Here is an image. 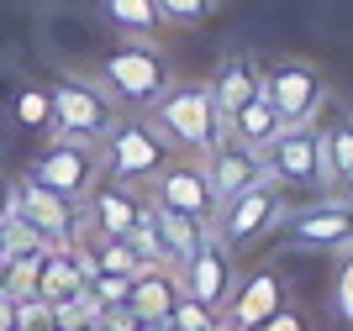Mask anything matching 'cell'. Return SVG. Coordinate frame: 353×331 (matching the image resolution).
<instances>
[{"label":"cell","instance_id":"obj_1","mask_svg":"<svg viewBox=\"0 0 353 331\" xmlns=\"http://www.w3.org/2000/svg\"><path fill=\"white\" fill-rule=\"evenodd\" d=\"M148 111H153V131L163 142L185 147L195 158H211L227 142V121H221L216 100H211V85H174V89H163Z\"/></svg>","mask_w":353,"mask_h":331},{"label":"cell","instance_id":"obj_2","mask_svg":"<svg viewBox=\"0 0 353 331\" xmlns=\"http://www.w3.org/2000/svg\"><path fill=\"white\" fill-rule=\"evenodd\" d=\"M101 169H105V153H101L95 137H59L53 147H43L32 158L27 179L59 189L63 200H85L90 189H95V179H101Z\"/></svg>","mask_w":353,"mask_h":331},{"label":"cell","instance_id":"obj_3","mask_svg":"<svg viewBox=\"0 0 353 331\" xmlns=\"http://www.w3.org/2000/svg\"><path fill=\"white\" fill-rule=\"evenodd\" d=\"M101 79H105V89L121 95L127 105H153L163 89H169V69H163L153 37H132V43L111 47L105 63H101Z\"/></svg>","mask_w":353,"mask_h":331},{"label":"cell","instance_id":"obj_4","mask_svg":"<svg viewBox=\"0 0 353 331\" xmlns=\"http://www.w3.org/2000/svg\"><path fill=\"white\" fill-rule=\"evenodd\" d=\"M48 105H53V127L63 137H105L117 127V111L105 100V89L79 79V74H59V85L48 89Z\"/></svg>","mask_w":353,"mask_h":331},{"label":"cell","instance_id":"obj_5","mask_svg":"<svg viewBox=\"0 0 353 331\" xmlns=\"http://www.w3.org/2000/svg\"><path fill=\"white\" fill-rule=\"evenodd\" d=\"M16 216L27 221L48 247L79 242V200H63L59 189L37 184V179H21V184H16Z\"/></svg>","mask_w":353,"mask_h":331},{"label":"cell","instance_id":"obj_6","mask_svg":"<svg viewBox=\"0 0 353 331\" xmlns=\"http://www.w3.org/2000/svg\"><path fill=\"white\" fill-rule=\"evenodd\" d=\"M285 216V200L269 189V179L264 184H253V189H243V195H232V200H221L216 205V237H221V247H243V242H253V237H264L274 221Z\"/></svg>","mask_w":353,"mask_h":331},{"label":"cell","instance_id":"obj_7","mask_svg":"<svg viewBox=\"0 0 353 331\" xmlns=\"http://www.w3.org/2000/svg\"><path fill=\"white\" fill-rule=\"evenodd\" d=\"M264 95L280 116V127H306L316 116V105H322V74L311 63H301V58H285L264 74Z\"/></svg>","mask_w":353,"mask_h":331},{"label":"cell","instance_id":"obj_8","mask_svg":"<svg viewBox=\"0 0 353 331\" xmlns=\"http://www.w3.org/2000/svg\"><path fill=\"white\" fill-rule=\"evenodd\" d=\"M153 205L179 211V216L211 226V216H216V189H211V179H206V163H163V169L153 173Z\"/></svg>","mask_w":353,"mask_h":331},{"label":"cell","instance_id":"obj_9","mask_svg":"<svg viewBox=\"0 0 353 331\" xmlns=\"http://www.w3.org/2000/svg\"><path fill=\"white\" fill-rule=\"evenodd\" d=\"M163 169V137L148 121H121L111 127V142H105V173L132 184V179H148V173Z\"/></svg>","mask_w":353,"mask_h":331},{"label":"cell","instance_id":"obj_10","mask_svg":"<svg viewBox=\"0 0 353 331\" xmlns=\"http://www.w3.org/2000/svg\"><path fill=\"white\" fill-rule=\"evenodd\" d=\"M206 179H211L216 205H221V200H232V195H243V189L264 184L269 169H264V153H259V147H243V142H232V137H227V142L206 158Z\"/></svg>","mask_w":353,"mask_h":331},{"label":"cell","instance_id":"obj_11","mask_svg":"<svg viewBox=\"0 0 353 331\" xmlns=\"http://www.w3.org/2000/svg\"><path fill=\"white\" fill-rule=\"evenodd\" d=\"M259 153H269L264 169L274 173V179H285V184H295V189L316 184V131H311V121L306 127H280V137L269 147H259Z\"/></svg>","mask_w":353,"mask_h":331},{"label":"cell","instance_id":"obj_12","mask_svg":"<svg viewBox=\"0 0 353 331\" xmlns=\"http://www.w3.org/2000/svg\"><path fill=\"white\" fill-rule=\"evenodd\" d=\"M185 295L201 300L206 310H221V300L232 295V258H227V247H221L216 231H206L201 253H195L190 268H185Z\"/></svg>","mask_w":353,"mask_h":331},{"label":"cell","instance_id":"obj_13","mask_svg":"<svg viewBox=\"0 0 353 331\" xmlns=\"http://www.w3.org/2000/svg\"><path fill=\"white\" fill-rule=\"evenodd\" d=\"M148 211H153V231H159V247H163V268H174V274H185L190 268V258L201 253V242H206V231L201 221L179 216V211H163V205L148 200Z\"/></svg>","mask_w":353,"mask_h":331},{"label":"cell","instance_id":"obj_14","mask_svg":"<svg viewBox=\"0 0 353 331\" xmlns=\"http://www.w3.org/2000/svg\"><path fill=\"white\" fill-rule=\"evenodd\" d=\"M259 89H264V69H259L248 53H232V58L216 69V79H211V100H216L221 121H227L232 111H243Z\"/></svg>","mask_w":353,"mask_h":331},{"label":"cell","instance_id":"obj_15","mask_svg":"<svg viewBox=\"0 0 353 331\" xmlns=\"http://www.w3.org/2000/svg\"><path fill=\"white\" fill-rule=\"evenodd\" d=\"M179 295H185V284H179L174 268H143V274L132 279L127 305H132L148 326H159V321H169V310L179 305Z\"/></svg>","mask_w":353,"mask_h":331},{"label":"cell","instance_id":"obj_16","mask_svg":"<svg viewBox=\"0 0 353 331\" xmlns=\"http://www.w3.org/2000/svg\"><path fill=\"white\" fill-rule=\"evenodd\" d=\"M353 237V211L348 205H316V211H301L290 221V242L295 247H338Z\"/></svg>","mask_w":353,"mask_h":331},{"label":"cell","instance_id":"obj_17","mask_svg":"<svg viewBox=\"0 0 353 331\" xmlns=\"http://www.w3.org/2000/svg\"><path fill=\"white\" fill-rule=\"evenodd\" d=\"M285 305V284L274 274H248L243 284H237L232 295V326L237 331H253L259 321H269L274 310Z\"/></svg>","mask_w":353,"mask_h":331},{"label":"cell","instance_id":"obj_18","mask_svg":"<svg viewBox=\"0 0 353 331\" xmlns=\"http://www.w3.org/2000/svg\"><path fill=\"white\" fill-rule=\"evenodd\" d=\"M90 200H95V231H105V237H127V226H132L137 211H143V200L132 195V184H121V179L95 184Z\"/></svg>","mask_w":353,"mask_h":331},{"label":"cell","instance_id":"obj_19","mask_svg":"<svg viewBox=\"0 0 353 331\" xmlns=\"http://www.w3.org/2000/svg\"><path fill=\"white\" fill-rule=\"evenodd\" d=\"M227 137H237L243 147H269L274 137H280V116H274V105H269L264 89H259L243 111L227 116Z\"/></svg>","mask_w":353,"mask_h":331},{"label":"cell","instance_id":"obj_20","mask_svg":"<svg viewBox=\"0 0 353 331\" xmlns=\"http://www.w3.org/2000/svg\"><path fill=\"white\" fill-rule=\"evenodd\" d=\"M74 295H85V274L74 268L69 247H48L43 279H37V300H43V305H59V300H74Z\"/></svg>","mask_w":353,"mask_h":331},{"label":"cell","instance_id":"obj_21","mask_svg":"<svg viewBox=\"0 0 353 331\" xmlns=\"http://www.w3.org/2000/svg\"><path fill=\"white\" fill-rule=\"evenodd\" d=\"M105 16H111V27L127 32V37H153V32L163 27L159 0H105Z\"/></svg>","mask_w":353,"mask_h":331},{"label":"cell","instance_id":"obj_22","mask_svg":"<svg viewBox=\"0 0 353 331\" xmlns=\"http://www.w3.org/2000/svg\"><path fill=\"white\" fill-rule=\"evenodd\" d=\"M85 295L95 300V310H117V305H127V295H132V274H111V268H101V274L85 284Z\"/></svg>","mask_w":353,"mask_h":331},{"label":"cell","instance_id":"obj_23","mask_svg":"<svg viewBox=\"0 0 353 331\" xmlns=\"http://www.w3.org/2000/svg\"><path fill=\"white\" fill-rule=\"evenodd\" d=\"M216 310H206L201 300H190V295H179V305L169 310V331H216Z\"/></svg>","mask_w":353,"mask_h":331},{"label":"cell","instance_id":"obj_24","mask_svg":"<svg viewBox=\"0 0 353 331\" xmlns=\"http://www.w3.org/2000/svg\"><path fill=\"white\" fill-rule=\"evenodd\" d=\"M16 121H21V127H32V131L53 127V105H48V89H21V95H16Z\"/></svg>","mask_w":353,"mask_h":331},{"label":"cell","instance_id":"obj_25","mask_svg":"<svg viewBox=\"0 0 353 331\" xmlns=\"http://www.w3.org/2000/svg\"><path fill=\"white\" fill-rule=\"evenodd\" d=\"M211 11H216V0H159V16L174 27H201Z\"/></svg>","mask_w":353,"mask_h":331},{"label":"cell","instance_id":"obj_26","mask_svg":"<svg viewBox=\"0 0 353 331\" xmlns=\"http://www.w3.org/2000/svg\"><path fill=\"white\" fill-rule=\"evenodd\" d=\"M338 316L353 326V258L343 263V274H338Z\"/></svg>","mask_w":353,"mask_h":331},{"label":"cell","instance_id":"obj_27","mask_svg":"<svg viewBox=\"0 0 353 331\" xmlns=\"http://www.w3.org/2000/svg\"><path fill=\"white\" fill-rule=\"evenodd\" d=\"M253 331H306V321L295 316L290 305H280L274 316H269V321H259V326H253Z\"/></svg>","mask_w":353,"mask_h":331},{"label":"cell","instance_id":"obj_28","mask_svg":"<svg viewBox=\"0 0 353 331\" xmlns=\"http://www.w3.org/2000/svg\"><path fill=\"white\" fill-rule=\"evenodd\" d=\"M11 216H16V179H6V173H0V226H6Z\"/></svg>","mask_w":353,"mask_h":331},{"label":"cell","instance_id":"obj_29","mask_svg":"<svg viewBox=\"0 0 353 331\" xmlns=\"http://www.w3.org/2000/svg\"><path fill=\"white\" fill-rule=\"evenodd\" d=\"M11 258V242H6V226H0V263Z\"/></svg>","mask_w":353,"mask_h":331}]
</instances>
